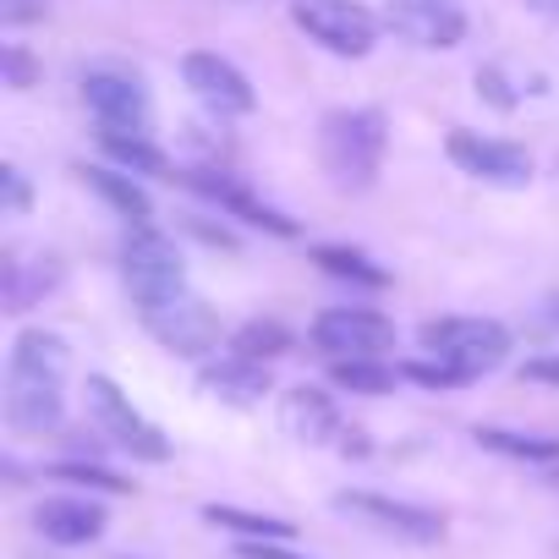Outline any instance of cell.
<instances>
[{
	"label": "cell",
	"mask_w": 559,
	"mask_h": 559,
	"mask_svg": "<svg viewBox=\"0 0 559 559\" xmlns=\"http://www.w3.org/2000/svg\"><path fill=\"white\" fill-rule=\"evenodd\" d=\"M67 368L72 352L50 330H23L7 357V423L12 433H50L67 412Z\"/></svg>",
	"instance_id": "obj_1"
},
{
	"label": "cell",
	"mask_w": 559,
	"mask_h": 559,
	"mask_svg": "<svg viewBox=\"0 0 559 559\" xmlns=\"http://www.w3.org/2000/svg\"><path fill=\"white\" fill-rule=\"evenodd\" d=\"M384 116L379 110H330L319 121V165L335 192H368L384 165Z\"/></svg>",
	"instance_id": "obj_2"
},
{
	"label": "cell",
	"mask_w": 559,
	"mask_h": 559,
	"mask_svg": "<svg viewBox=\"0 0 559 559\" xmlns=\"http://www.w3.org/2000/svg\"><path fill=\"white\" fill-rule=\"evenodd\" d=\"M121 274H127V292H132L138 313H148V308L187 292V269H181L176 241L148 230V225H132V236L121 247Z\"/></svg>",
	"instance_id": "obj_3"
},
{
	"label": "cell",
	"mask_w": 559,
	"mask_h": 559,
	"mask_svg": "<svg viewBox=\"0 0 559 559\" xmlns=\"http://www.w3.org/2000/svg\"><path fill=\"white\" fill-rule=\"evenodd\" d=\"M417 341L433 362H450L466 379H477V373H488L510 357V330L493 324V319H433V324L417 330Z\"/></svg>",
	"instance_id": "obj_4"
},
{
	"label": "cell",
	"mask_w": 559,
	"mask_h": 559,
	"mask_svg": "<svg viewBox=\"0 0 559 559\" xmlns=\"http://www.w3.org/2000/svg\"><path fill=\"white\" fill-rule=\"evenodd\" d=\"M292 23L330 56H368L379 39V17L362 0H292Z\"/></svg>",
	"instance_id": "obj_5"
},
{
	"label": "cell",
	"mask_w": 559,
	"mask_h": 559,
	"mask_svg": "<svg viewBox=\"0 0 559 559\" xmlns=\"http://www.w3.org/2000/svg\"><path fill=\"white\" fill-rule=\"evenodd\" d=\"M88 412H94V423L127 450V455H138V461H170V439L121 395V384L116 379H105V373H94L88 379Z\"/></svg>",
	"instance_id": "obj_6"
},
{
	"label": "cell",
	"mask_w": 559,
	"mask_h": 559,
	"mask_svg": "<svg viewBox=\"0 0 559 559\" xmlns=\"http://www.w3.org/2000/svg\"><path fill=\"white\" fill-rule=\"evenodd\" d=\"M313 346L330 362H352V357H384L395 346V324L373 308H330L313 319Z\"/></svg>",
	"instance_id": "obj_7"
},
{
	"label": "cell",
	"mask_w": 559,
	"mask_h": 559,
	"mask_svg": "<svg viewBox=\"0 0 559 559\" xmlns=\"http://www.w3.org/2000/svg\"><path fill=\"white\" fill-rule=\"evenodd\" d=\"M143 330H148L165 352H176V357H203V352L219 346V319H214V308L198 302L192 292H181V297L148 308V313H143Z\"/></svg>",
	"instance_id": "obj_8"
},
{
	"label": "cell",
	"mask_w": 559,
	"mask_h": 559,
	"mask_svg": "<svg viewBox=\"0 0 559 559\" xmlns=\"http://www.w3.org/2000/svg\"><path fill=\"white\" fill-rule=\"evenodd\" d=\"M384 23L417 50H455L466 39L461 0H384Z\"/></svg>",
	"instance_id": "obj_9"
},
{
	"label": "cell",
	"mask_w": 559,
	"mask_h": 559,
	"mask_svg": "<svg viewBox=\"0 0 559 559\" xmlns=\"http://www.w3.org/2000/svg\"><path fill=\"white\" fill-rule=\"evenodd\" d=\"M444 154H450L466 176H477V181H488V187H526V181H532L526 148H515V143H504V138H483V132L455 127V132L444 138Z\"/></svg>",
	"instance_id": "obj_10"
},
{
	"label": "cell",
	"mask_w": 559,
	"mask_h": 559,
	"mask_svg": "<svg viewBox=\"0 0 559 559\" xmlns=\"http://www.w3.org/2000/svg\"><path fill=\"white\" fill-rule=\"evenodd\" d=\"M335 510H341V515H357V521H368L373 532H390V537H401V543H439V537H444V515H439V510H423V504H406V499L341 493Z\"/></svg>",
	"instance_id": "obj_11"
},
{
	"label": "cell",
	"mask_w": 559,
	"mask_h": 559,
	"mask_svg": "<svg viewBox=\"0 0 559 559\" xmlns=\"http://www.w3.org/2000/svg\"><path fill=\"white\" fill-rule=\"evenodd\" d=\"M83 105L94 110L99 132H148V94H143L138 78L88 72L83 78Z\"/></svg>",
	"instance_id": "obj_12"
},
{
	"label": "cell",
	"mask_w": 559,
	"mask_h": 559,
	"mask_svg": "<svg viewBox=\"0 0 559 559\" xmlns=\"http://www.w3.org/2000/svg\"><path fill=\"white\" fill-rule=\"evenodd\" d=\"M181 78H187V88H192L209 110H219V116H247V110L258 105V94H252V83L241 78V67H230V61L214 56V50H192V56L181 61Z\"/></svg>",
	"instance_id": "obj_13"
},
{
	"label": "cell",
	"mask_w": 559,
	"mask_h": 559,
	"mask_svg": "<svg viewBox=\"0 0 559 559\" xmlns=\"http://www.w3.org/2000/svg\"><path fill=\"white\" fill-rule=\"evenodd\" d=\"M34 526L45 532V543L56 548H83L105 532V504L88 499V493H56L34 510Z\"/></svg>",
	"instance_id": "obj_14"
},
{
	"label": "cell",
	"mask_w": 559,
	"mask_h": 559,
	"mask_svg": "<svg viewBox=\"0 0 559 559\" xmlns=\"http://www.w3.org/2000/svg\"><path fill=\"white\" fill-rule=\"evenodd\" d=\"M280 423H286V433L302 439V444L346 439V423H341L335 401H330L324 390H313V384H297V390L286 395V406H280Z\"/></svg>",
	"instance_id": "obj_15"
},
{
	"label": "cell",
	"mask_w": 559,
	"mask_h": 559,
	"mask_svg": "<svg viewBox=\"0 0 559 559\" xmlns=\"http://www.w3.org/2000/svg\"><path fill=\"white\" fill-rule=\"evenodd\" d=\"M214 401H230V406H252L269 395V362H252V357H225V362H209L203 379H198Z\"/></svg>",
	"instance_id": "obj_16"
},
{
	"label": "cell",
	"mask_w": 559,
	"mask_h": 559,
	"mask_svg": "<svg viewBox=\"0 0 559 559\" xmlns=\"http://www.w3.org/2000/svg\"><path fill=\"white\" fill-rule=\"evenodd\" d=\"M187 181H192L198 192H209V198H214L219 209H230L236 219H247V225H263V230H274V236H297V225H292V219H280L274 209H263V203H258L252 192H241V187H236L230 176H214V170H192Z\"/></svg>",
	"instance_id": "obj_17"
},
{
	"label": "cell",
	"mask_w": 559,
	"mask_h": 559,
	"mask_svg": "<svg viewBox=\"0 0 559 559\" xmlns=\"http://www.w3.org/2000/svg\"><path fill=\"white\" fill-rule=\"evenodd\" d=\"M78 176H83V181H88V187H94V192H99V198H105V203H110V209H116L121 219H132V225H148V214H154V203H148V192H143V187H138V181H132L127 170H105V165H83Z\"/></svg>",
	"instance_id": "obj_18"
},
{
	"label": "cell",
	"mask_w": 559,
	"mask_h": 559,
	"mask_svg": "<svg viewBox=\"0 0 559 559\" xmlns=\"http://www.w3.org/2000/svg\"><path fill=\"white\" fill-rule=\"evenodd\" d=\"M203 521L219 532H236L241 543H292L297 526L280 515H258V510H236V504H203Z\"/></svg>",
	"instance_id": "obj_19"
},
{
	"label": "cell",
	"mask_w": 559,
	"mask_h": 559,
	"mask_svg": "<svg viewBox=\"0 0 559 559\" xmlns=\"http://www.w3.org/2000/svg\"><path fill=\"white\" fill-rule=\"evenodd\" d=\"M105 154L132 176H165L170 170V159L148 143V132H105Z\"/></svg>",
	"instance_id": "obj_20"
},
{
	"label": "cell",
	"mask_w": 559,
	"mask_h": 559,
	"mask_svg": "<svg viewBox=\"0 0 559 559\" xmlns=\"http://www.w3.org/2000/svg\"><path fill=\"white\" fill-rule=\"evenodd\" d=\"M406 373L390 368L384 357H352V362H335V384L352 390V395H390Z\"/></svg>",
	"instance_id": "obj_21"
},
{
	"label": "cell",
	"mask_w": 559,
	"mask_h": 559,
	"mask_svg": "<svg viewBox=\"0 0 559 559\" xmlns=\"http://www.w3.org/2000/svg\"><path fill=\"white\" fill-rule=\"evenodd\" d=\"M230 352H236V357H252V362L286 357V352H292V330H286V324H274V319H252V324L236 330Z\"/></svg>",
	"instance_id": "obj_22"
},
{
	"label": "cell",
	"mask_w": 559,
	"mask_h": 559,
	"mask_svg": "<svg viewBox=\"0 0 559 559\" xmlns=\"http://www.w3.org/2000/svg\"><path fill=\"white\" fill-rule=\"evenodd\" d=\"M477 444L510 461H559V439H537V433H504V428H477Z\"/></svg>",
	"instance_id": "obj_23"
},
{
	"label": "cell",
	"mask_w": 559,
	"mask_h": 559,
	"mask_svg": "<svg viewBox=\"0 0 559 559\" xmlns=\"http://www.w3.org/2000/svg\"><path fill=\"white\" fill-rule=\"evenodd\" d=\"M313 263H324L335 280H362V286H384V269H373L362 252H352V247H313Z\"/></svg>",
	"instance_id": "obj_24"
},
{
	"label": "cell",
	"mask_w": 559,
	"mask_h": 559,
	"mask_svg": "<svg viewBox=\"0 0 559 559\" xmlns=\"http://www.w3.org/2000/svg\"><path fill=\"white\" fill-rule=\"evenodd\" d=\"M50 477H61V483H83V488H99V493H127V488H132L127 477H116V472H105V466H94V461H61Z\"/></svg>",
	"instance_id": "obj_25"
},
{
	"label": "cell",
	"mask_w": 559,
	"mask_h": 559,
	"mask_svg": "<svg viewBox=\"0 0 559 559\" xmlns=\"http://www.w3.org/2000/svg\"><path fill=\"white\" fill-rule=\"evenodd\" d=\"M412 384H428V390H455V384H472L461 368H450V362H412V368H401Z\"/></svg>",
	"instance_id": "obj_26"
},
{
	"label": "cell",
	"mask_w": 559,
	"mask_h": 559,
	"mask_svg": "<svg viewBox=\"0 0 559 559\" xmlns=\"http://www.w3.org/2000/svg\"><path fill=\"white\" fill-rule=\"evenodd\" d=\"M45 17V0H0V23L7 28H23V23H39Z\"/></svg>",
	"instance_id": "obj_27"
},
{
	"label": "cell",
	"mask_w": 559,
	"mask_h": 559,
	"mask_svg": "<svg viewBox=\"0 0 559 559\" xmlns=\"http://www.w3.org/2000/svg\"><path fill=\"white\" fill-rule=\"evenodd\" d=\"M0 192H7V214H23V209H28V181H23L17 165L0 170Z\"/></svg>",
	"instance_id": "obj_28"
},
{
	"label": "cell",
	"mask_w": 559,
	"mask_h": 559,
	"mask_svg": "<svg viewBox=\"0 0 559 559\" xmlns=\"http://www.w3.org/2000/svg\"><path fill=\"white\" fill-rule=\"evenodd\" d=\"M236 559H308L292 543H236Z\"/></svg>",
	"instance_id": "obj_29"
},
{
	"label": "cell",
	"mask_w": 559,
	"mask_h": 559,
	"mask_svg": "<svg viewBox=\"0 0 559 559\" xmlns=\"http://www.w3.org/2000/svg\"><path fill=\"white\" fill-rule=\"evenodd\" d=\"M0 67H7L12 88H34V61H28L23 50H7V56H0Z\"/></svg>",
	"instance_id": "obj_30"
},
{
	"label": "cell",
	"mask_w": 559,
	"mask_h": 559,
	"mask_svg": "<svg viewBox=\"0 0 559 559\" xmlns=\"http://www.w3.org/2000/svg\"><path fill=\"white\" fill-rule=\"evenodd\" d=\"M526 379H532V384H559V357H537V362H526Z\"/></svg>",
	"instance_id": "obj_31"
},
{
	"label": "cell",
	"mask_w": 559,
	"mask_h": 559,
	"mask_svg": "<svg viewBox=\"0 0 559 559\" xmlns=\"http://www.w3.org/2000/svg\"><path fill=\"white\" fill-rule=\"evenodd\" d=\"M526 7H532V12H543V17H554V23H559V0H526Z\"/></svg>",
	"instance_id": "obj_32"
}]
</instances>
